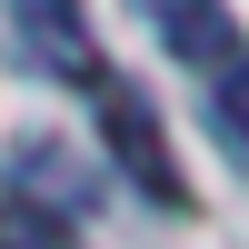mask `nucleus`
<instances>
[{"mask_svg":"<svg viewBox=\"0 0 249 249\" xmlns=\"http://www.w3.org/2000/svg\"><path fill=\"white\" fill-rule=\"evenodd\" d=\"M100 140H110V160L140 179V199H150V210H190V179H179L170 140H160V110L130 90V80H100Z\"/></svg>","mask_w":249,"mask_h":249,"instance_id":"1","label":"nucleus"},{"mask_svg":"<svg viewBox=\"0 0 249 249\" xmlns=\"http://www.w3.org/2000/svg\"><path fill=\"white\" fill-rule=\"evenodd\" d=\"M130 10L150 20L160 50L190 60V70H230V60H239V20L219 10V0H130Z\"/></svg>","mask_w":249,"mask_h":249,"instance_id":"2","label":"nucleus"},{"mask_svg":"<svg viewBox=\"0 0 249 249\" xmlns=\"http://www.w3.org/2000/svg\"><path fill=\"white\" fill-rule=\"evenodd\" d=\"M10 20H20V60H40L50 80H90L100 90V50L80 30V0H10Z\"/></svg>","mask_w":249,"mask_h":249,"instance_id":"3","label":"nucleus"},{"mask_svg":"<svg viewBox=\"0 0 249 249\" xmlns=\"http://www.w3.org/2000/svg\"><path fill=\"white\" fill-rule=\"evenodd\" d=\"M0 249H80L50 199H0Z\"/></svg>","mask_w":249,"mask_h":249,"instance_id":"4","label":"nucleus"},{"mask_svg":"<svg viewBox=\"0 0 249 249\" xmlns=\"http://www.w3.org/2000/svg\"><path fill=\"white\" fill-rule=\"evenodd\" d=\"M210 120H219V140H230V150L249 160V50L230 60V70H219V100H210Z\"/></svg>","mask_w":249,"mask_h":249,"instance_id":"5","label":"nucleus"}]
</instances>
